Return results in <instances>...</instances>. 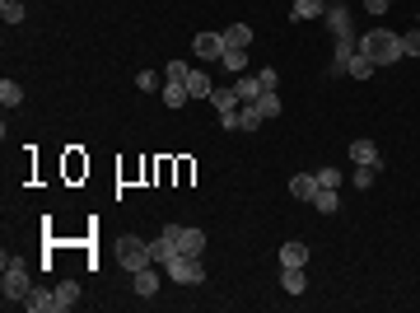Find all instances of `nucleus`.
Returning a JSON list of instances; mask_svg holds the SVG:
<instances>
[{"label": "nucleus", "instance_id": "obj_1", "mask_svg": "<svg viewBox=\"0 0 420 313\" xmlns=\"http://www.w3.org/2000/svg\"><path fill=\"white\" fill-rule=\"evenodd\" d=\"M355 52L369 56L373 66H392V61H402V38L388 33V29H373V33H364V38H355Z\"/></svg>", "mask_w": 420, "mask_h": 313}, {"label": "nucleus", "instance_id": "obj_2", "mask_svg": "<svg viewBox=\"0 0 420 313\" xmlns=\"http://www.w3.org/2000/svg\"><path fill=\"white\" fill-rule=\"evenodd\" d=\"M33 290L29 281V266H24V257H10L5 252V285H0V295H5V304H24Z\"/></svg>", "mask_w": 420, "mask_h": 313}, {"label": "nucleus", "instance_id": "obj_3", "mask_svg": "<svg viewBox=\"0 0 420 313\" xmlns=\"http://www.w3.org/2000/svg\"><path fill=\"white\" fill-rule=\"evenodd\" d=\"M117 257H122V271H131V276H136V271H145V266L155 262L150 243H140V238H131V234L117 243Z\"/></svg>", "mask_w": 420, "mask_h": 313}, {"label": "nucleus", "instance_id": "obj_4", "mask_svg": "<svg viewBox=\"0 0 420 313\" xmlns=\"http://www.w3.org/2000/svg\"><path fill=\"white\" fill-rule=\"evenodd\" d=\"M169 266V276L178 285H201L205 281V266H201V257H192V252H178L173 262H164Z\"/></svg>", "mask_w": 420, "mask_h": 313}, {"label": "nucleus", "instance_id": "obj_5", "mask_svg": "<svg viewBox=\"0 0 420 313\" xmlns=\"http://www.w3.org/2000/svg\"><path fill=\"white\" fill-rule=\"evenodd\" d=\"M192 47H196L201 61H219V56H224V33H196Z\"/></svg>", "mask_w": 420, "mask_h": 313}, {"label": "nucleus", "instance_id": "obj_6", "mask_svg": "<svg viewBox=\"0 0 420 313\" xmlns=\"http://www.w3.org/2000/svg\"><path fill=\"white\" fill-rule=\"evenodd\" d=\"M24 309H33V313H56V290H47V285H33L29 299H24Z\"/></svg>", "mask_w": 420, "mask_h": 313}, {"label": "nucleus", "instance_id": "obj_7", "mask_svg": "<svg viewBox=\"0 0 420 313\" xmlns=\"http://www.w3.org/2000/svg\"><path fill=\"white\" fill-rule=\"evenodd\" d=\"M290 197L313 201V197H318V173H295V178H290Z\"/></svg>", "mask_w": 420, "mask_h": 313}, {"label": "nucleus", "instance_id": "obj_8", "mask_svg": "<svg viewBox=\"0 0 420 313\" xmlns=\"http://www.w3.org/2000/svg\"><path fill=\"white\" fill-rule=\"evenodd\" d=\"M327 24H332V38H350V10L345 5H327Z\"/></svg>", "mask_w": 420, "mask_h": 313}, {"label": "nucleus", "instance_id": "obj_9", "mask_svg": "<svg viewBox=\"0 0 420 313\" xmlns=\"http://www.w3.org/2000/svg\"><path fill=\"white\" fill-rule=\"evenodd\" d=\"M280 266H309V243L290 238V243L280 248Z\"/></svg>", "mask_w": 420, "mask_h": 313}, {"label": "nucleus", "instance_id": "obj_10", "mask_svg": "<svg viewBox=\"0 0 420 313\" xmlns=\"http://www.w3.org/2000/svg\"><path fill=\"white\" fill-rule=\"evenodd\" d=\"M280 285H285V295H304V290H309L304 266H285V271H280Z\"/></svg>", "mask_w": 420, "mask_h": 313}, {"label": "nucleus", "instance_id": "obj_11", "mask_svg": "<svg viewBox=\"0 0 420 313\" xmlns=\"http://www.w3.org/2000/svg\"><path fill=\"white\" fill-rule=\"evenodd\" d=\"M327 5L332 0H295V10H290V19H322Z\"/></svg>", "mask_w": 420, "mask_h": 313}, {"label": "nucleus", "instance_id": "obj_12", "mask_svg": "<svg viewBox=\"0 0 420 313\" xmlns=\"http://www.w3.org/2000/svg\"><path fill=\"white\" fill-rule=\"evenodd\" d=\"M233 89H238V98H243V103H252L257 94H266L262 75H243V79H233Z\"/></svg>", "mask_w": 420, "mask_h": 313}, {"label": "nucleus", "instance_id": "obj_13", "mask_svg": "<svg viewBox=\"0 0 420 313\" xmlns=\"http://www.w3.org/2000/svg\"><path fill=\"white\" fill-rule=\"evenodd\" d=\"M187 79H164V103H169V108H182L187 103Z\"/></svg>", "mask_w": 420, "mask_h": 313}, {"label": "nucleus", "instance_id": "obj_14", "mask_svg": "<svg viewBox=\"0 0 420 313\" xmlns=\"http://www.w3.org/2000/svg\"><path fill=\"white\" fill-rule=\"evenodd\" d=\"M350 159H355V164H383V155H378L373 141H355L350 145Z\"/></svg>", "mask_w": 420, "mask_h": 313}, {"label": "nucleus", "instance_id": "obj_15", "mask_svg": "<svg viewBox=\"0 0 420 313\" xmlns=\"http://www.w3.org/2000/svg\"><path fill=\"white\" fill-rule=\"evenodd\" d=\"M75 304H79V285L75 281H61V285H56V313L75 309Z\"/></svg>", "mask_w": 420, "mask_h": 313}, {"label": "nucleus", "instance_id": "obj_16", "mask_svg": "<svg viewBox=\"0 0 420 313\" xmlns=\"http://www.w3.org/2000/svg\"><path fill=\"white\" fill-rule=\"evenodd\" d=\"M248 43H252L248 24H229V29H224V47H243V52H248Z\"/></svg>", "mask_w": 420, "mask_h": 313}, {"label": "nucleus", "instance_id": "obj_17", "mask_svg": "<svg viewBox=\"0 0 420 313\" xmlns=\"http://www.w3.org/2000/svg\"><path fill=\"white\" fill-rule=\"evenodd\" d=\"M219 61H224V70H229V75H243V70H248V52H243V47H224V56H219Z\"/></svg>", "mask_w": 420, "mask_h": 313}, {"label": "nucleus", "instance_id": "obj_18", "mask_svg": "<svg viewBox=\"0 0 420 313\" xmlns=\"http://www.w3.org/2000/svg\"><path fill=\"white\" fill-rule=\"evenodd\" d=\"M131 281H136V295H140V299L159 295V276H155V271H150V266H145V271H136V276H131Z\"/></svg>", "mask_w": 420, "mask_h": 313}, {"label": "nucleus", "instance_id": "obj_19", "mask_svg": "<svg viewBox=\"0 0 420 313\" xmlns=\"http://www.w3.org/2000/svg\"><path fill=\"white\" fill-rule=\"evenodd\" d=\"M378 173H383V164H355V178H350V183H355L359 192H369Z\"/></svg>", "mask_w": 420, "mask_h": 313}, {"label": "nucleus", "instance_id": "obj_20", "mask_svg": "<svg viewBox=\"0 0 420 313\" xmlns=\"http://www.w3.org/2000/svg\"><path fill=\"white\" fill-rule=\"evenodd\" d=\"M248 108H257L262 117H280V98H276V89H266V94H257L248 103Z\"/></svg>", "mask_w": 420, "mask_h": 313}, {"label": "nucleus", "instance_id": "obj_21", "mask_svg": "<svg viewBox=\"0 0 420 313\" xmlns=\"http://www.w3.org/2000/svg\"><path fill=\"white\" fill-rule=\"evenodd\" d=\"M0 103H5V108H19V103H24V84H15V79H0Z\"/></svg>", "mask_w": 420, "mask_h": 313}, {"label": "nucleus", "instance_id": "obj_22", "mask_svg": "<svg viewBox=\"0 0 420 313\" xmlns=\"http://www.w3.org/2000/svg\"><path fill=\"white\" fill-rule=\"evenodd\" d=\"M210 103H215L219 112H233L243 98H238V89H210Z\"/></svg>", "mask_w": 420, "mask_h": 313}, {"label": "nucleus", "instance_id": "obj_23", "mask_svg": "<svg viewBox=\"0 0 420 313\" xmlns=\"http://www.w3.org/2000/svg\"><path fill=\"white\" fill-rule=\"evenodd\" d=\"M210 89H215V84H210L201 70H192V75H187V94H192V98H210Z\"/></svg>", "mask_w": 420, "mask_h": 313}, {"label": "nucleus", "instance_id": "obj_24", "mask_svg": "<svg viewBox=\"0 0 420 313\" xmlns=\"http://www.w3.org/2000/svg\"><path fill=\"white\" fill-rule=\"evenodd\" d=\"M313 206H318L322 215H332V211L341 206V197H336V188H318V197H313Z\"/></svg>", "mask_w": 420, "mask_h": 313}, {"label": "nucleus", "instance_id": "obj_25", "mask_svg": "<svg viewBox=\"0 0 420 313\" xmlns=\"http://www.w3.org/2000/svg\"><path fill=\"white\" fill-rule=\"evenodd\" d=\"M373 70H378V66H373L369 56H359V52H355V56H350V70H345V75H350V79H369Z\"/></svg>", "mask_w": 420, "mask_h": 313}, {"label": "nucleus", "instance_id": "obj_26", "mask_svg": "<svg viewBox=\"0 0 420 313\" xmlns=\"http://www.w3.org/2000/svg\"><path fill=\"white\" fill-rule=\"evenodd\" d=\"M266 117L257 108H248V103H243V112H238V131H257V126H262Z\"/></svg>", "mask_w": 420, "mask_h": 313}, {"label": "nucleus", "instance_id": "obj_27", "mask_svg": "<svg viewBox=\"0 0 420 313\" xmlns=\"http://www.w3.org/2000/svg\"><path fill=\"white\" fill-rule=\"evenodd\" d=\"M0 19L5 24H19L24 19V0H0Z\"/></svg>", "mask_w": 420, "mask_h": 313}, {"label": "nucleus", "instance_id": "obj_28", "mask_svg": "<svg viewBox=\"0 0 420 313\" xmlns=\"http://www.w3.org/2000/svg\"><path fill=\"white\" fill-rule=\"evenodd\" d=\"M402 56H420V24L402 38Z\"/></svg>", "mask_w": 420, "mask_h": 313}, {"label": "nucleus", "instance_id": "obj_29", "mask_svg": "<svg viewBox=\"0 0 420 313\" xmlns=\"http://www.w3.org/2000/svg\"><path fill=\"white\" fill-rule=\"evenodd\" d=\"M159 79H164V75H155V70H140V75H136V89L155 94V89H159Z\"/></svg>", "mask_w": 420, "mask_h": 313}, {"label": "nucleus", "instance_id": "obj_30", "mask_svg": "<svg viewBox=\"0 0 420 313\" xmlns=\"http://www.w3.org/2000/svg\"><path fill=\"white\" fill-rule=\"evenodd\" d=\"M318 188H341V169H318Z\"/></svg>", "mask_w": 420, "mask_h": 313}, {"label": "nucleus", "instance_id": "obj_31", "mask_svg": "<svg viewBox=\"0 0 420 313\" xmlns=\"http://www.w3.org/2000/svg\"><path fill=\"white\" fill-rule=\"evenodd\" d=\"M187 75H192V66L187 61H169L164 66V79H187Z\"/></svg>", "mask_w": 420, "mask_h": 313}, {"label": "nucleus", "instance_id": "obj_32", "mask_svg": "<svg viewBox=\"0 0 420 313\" xmlns=\"http://www.w3.org/2000/svg\"><path fill=\"white\" fill-rule=\"evenodd\" d=\"M219 126H224V131H238V108H233V112H219Z\"/></svg>", "mask_w": 420, "mask_h": 313}, {"label": "nucleus", "instance_id": "obj_33", "mask_svg": "<svg viewBox=\"0 0 420 313\" xmlns=\"http://www.w3.org/2000/svg\"><path fill=\"white\" fill-rule=\"evenodd\" d=\"M388 5H392V0H364V10H369V15H383Z\"/></svg>", "mask_w": 420, "mask_h": 313}, {"label": "nucleus", "instance_id": "obj_34", "mask_svg": "<svg viewBox=\"0 0 420 313\" xmlns=\"http://www.w3.org/2000/svg\"><path fill=\"white\" fill-rule=\"evenodd\" d=\"M416 24H420V19H416Z\"/></svg>", "mask_w": 420, "mask_h": 313}]
</instances>
